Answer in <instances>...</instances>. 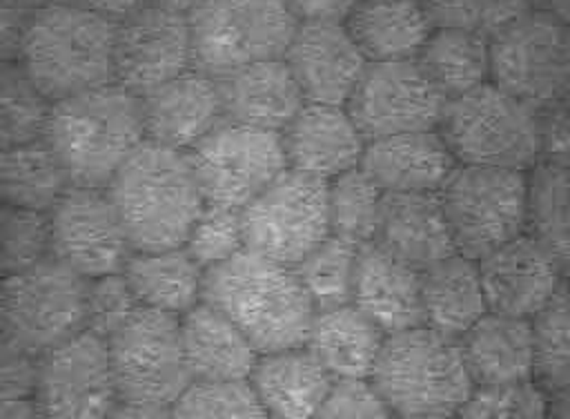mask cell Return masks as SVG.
Instances as JSON below:
<instances>
[{
    "mask_svg": "<svg viewBox=\"0 0 570 419\" xmlns=\"http://www.w3.org/2000/svg\"><path fill=\"white\" fill-rule=\"evenodd\" d=\"M550 419H570V392L550 394Z\"/></svg>",
    "mask_w": 570,
    "mask_h": 419,
    "instance_id": "cell-55",
    "label": "cell"
},
{
    "mask_svg": "<svg viewBox=\"0 0 570 419\" xmlns=\"http://www.w3.org/2000/svg\"><path fill=\"white\" fill-rule=\"evenodd\" d=\"M541 160L570 167V96L541 114Z\"/></svg>",
    "mask_w": 570,
    "mask_h": 419,
    "instance_id": "cell-48",
    "label": "cell"
},
{
    "mask_svg": "<svg viewBox=\"0 0 570 419\" xmlns=\"http://www.w3.org/2000/svg\"><path fill=\"white\" fill-rule=\"evenodd\" d=\"M49 105L16 60L0 62V152L42 138Z\"/></svg>",
    "mask_w": 570,
    "mask_h": 419,
    "instance_id": "cell-39",
    "label": "cell"
},
{
    "mask_svg": "<svg viewBox=\"0 0 570 419\" xmlns=\"http://www.w3.org/2000/svg\"><path fill=\"white\" fill-rule=\"evenodd\" d=\"M352 303L385 334L423 325L421 270L374 243L363 245L356 259Z\"/></svg>",
    "mask_w": 570,
    "mask_h": 419,
    "instance_id": "cell-24",
    "label": "cell"
},
{
    "mask_svg": "<svg viewBox=\"0 0 570 419\" xmlns=\"http://www.w3.org/2000/svg\"><path fill=\"white\" fill-rule=\"evenodd\" d=\"M51 256L47 212L0 203V276L18 274Z\"/></svg>",
    "mask_w": 570,
    "mask_h": 419,
    "instance_id": "cell-41",
    "label": "cell"
},
{
    "mask_svg": "<svg viewBox=\"0 0 570 419\" xmlns=\"http://www.w3.org/2000/svg\"><path fill=\"white\" fill-rule=\"evenodd\" d=\"M432 27H454L494 36L530 9V0H421Z\"/></svg>",
    "mask_w": 570,
    "mask_h": 419,
    "instance_id": "cell-44",
    "label": "cell"
},
{
    "mask_svg": "<svg viewBox=\"0 0 570 419\" xmlns=\"http://www.w3.org/2000/svg\"><path fill=\"white\" fill-rule=\"evenodd\" d=\"M436 131L461 165L530 172L541 160V114L494 82L448 100Z\"/></svg>",
    "mask_w": 570,
    "mask_h": 419,
    "instance_id": "cell-6",
    "label": "cell"
},
{
    "mask_svg": "<svg viewBox=\"0 0 570 419\" xmlns=\"http://www.w3.org/2000/svg\"><path fill=\"white\" fill-rule=\"evenodd\" d=\"M145 140L187 152L223 116L218 80L196 67L140 96Z\"/></svg>",
    "mask_w": 570,
    "mask_h": 419,
    "instance_id": "cell-21",
    "label": "cell"
},
{
    "mask_svg": "<svg viewBox=\"0 0 570 419\" xmlns=\"http://www.w3.org/2000/svg\"><path fill=\"white\" fill-rule=\"evenodd\" d=\"M33 9L22 0H0V62L18 58L22 31Z\"/></svg>",
    "mask_w": 570,
    "mask_h": 419,
    "instance_id": "cell-49",
    "label": "cell"
},
{
    "mask_svg": "<svg viewBox=\"0 0 570 419\" xmlns=\"http://www.w3.org/2000/svg\"><path fill=\"white\" fill-rule=\"evenodd\" d=\"M225 120L278 131L305 105L283 58L261 60L216 76Z\"/></svg>",
    "mask_w": 570,
    "mask_h": 419,
    "instance_id": "cell-25",
    "label": "cell"
},
{
    "mask_svg": "<svg viewBox=\"0 0 570 419\" xmlns=\"http://www.w3.org/2000/svg\"><path fill=\"white\" fill-rule=\"evenodd\" d=\"M358 245L330 234L298 265H294L316 310L352 303Z\"/></svg>",
    "mask_w": 570,
    "mask_h": 419,
    "instance_id": "cell-37",
    "label": "cell"
},
{
    "mask_svg": "<svg viewBox=\"0 0 570 419\" xmlns=\"http://www.w3.org/2000/svg\"><path fill=\"white\" fill-rule=\"evenodd\" d=\"M200 301L223 312L258 354L305 345L316 312L294 267L249 250L205 270Z\"/></svg>",
    "mask_w": 570,
    "mask_h": 419,
    "instance_id": "cell-1",
    "label": "cell"
},
{
    "mask_svg": "<svg viewBox=\"0 0 570 419\" xmlns=\"http://www.w3.org/2000/svg\"><path fill=\"white\" fill-rule=\"evenodd\" d=\"M0 419H42L33 399H0Z\"/></svg>",
    "mask_w": 570,
    "mask_h": 419,
    "instance_id": "cell-53",
    "label": "cell"
},
{
    "mask_svg": "<svg viewBox=\"0 0 570 419\" xmlns=\"http://www.w3.org/2000/svg\"><path fill=\"white\" fill-rule=\"evenodd\" d=\"M287 169L332 181L358 167L365 138L341 105L305 103L281 129Z\"/></svg>",
    "mask_w": 570,
    "mask_h": 419,
    "instance_id": "cell-20",
    "label": "cell"
},
{
    "mask_svg": "<svg viewBox=\"0 0 570 419\" xmlns=\"http://www.w3.org/2000/svg\"><path fill=\"white\" fill-rule=\"evenodd\" d=\"M38 354L0 328V399H31Z\"/></svg>",
    "mask_w": 570,
    "mask_h": 419,
    "instance_id": "cell-47",
    "label": "cell"
},
{
    "mask_svg": "<svg viewBox=\"0 0 570 419\" xmlns=\"http://www.w3.org/2000/svg\"><path fill=\"white\" fill-rule=\"evenodd\" d=\"M390 419H454V417H434V415H392Z\"/></svg>",
    "mask_w": 570,
    "mask_h": 419,
    "instance_id": "cell-57",
    "label": "cell"
},
{
    "mask_svg": "<svg viewBox=\"0 0 570 419\" xmlns=\"http://www.w3.org/2000/svg\"><path fill=\"white\" fill-rule=\"evenodd\" d=\"M490 82L546 114L570 96V29L528 9L490 36Z\"/></svg>",
    "mask_w": 570,
    "mask_h": 419,
    "instance_id": "cell-9",
    "label": "cell"
},
{
    "mask_svg": "<svg viewBox=\"0 0 570 419\" xmlns=\"http://www.w3.org/2000/svg\"><path fill=\"white\" fill-rule=\"evenodd\" d=\"M114 20L76 0H51L31 11L16 62L56 103L114 80Z\"/></svg>",
    "mask_w": 570,
    "mask_h": 419,
    "instance_id": "cell-3",
    "label": "cell"
},
{
    "mask_svg": "<svg viewBox=\"0 0 570 419\" xmlns=\"http://www.w3.org/2000/svg\"><path fill=\"white\" fill-rule=\"evenodd\" d=\"M29 9H36V7H42V4H47V2H51V0H22Z\"/></svg>",
    "mask_w": 570,
    "mask_h": 419,
    "instance_id": "cell-58",
    "label": "cell"
},
{
    "mask_svg": "<svg viewBox=\"0 0 570 419\" xmlns=\"http://www.w3.org/2000/svg\"><path fill=\"white\" fill-rule=\"evenodd\" d=\"M107 348L122 403L171 406L191 383L183 354L180 321L174 314L138 308L107 339Z\"/></svg>",
    "mask_w": 570,
    "mask_h": 419,
    "instance_id": "cell-13",
    "label": "cell"
},
{
    "mask_svg": "<svg viewBox=\"0 0 570 419\" xmlns=\"http://www.w3.org/2000/svg\"><path fill=\"white\" fill-rule=\"evenodd\" d=\"M445 103L443 94L414 58L367 62L345 109L363 138L372 140L436 129Z\"/></svg>",
    "mask_w": 570,
    "mask_h": 419,
    "instance_id": "cell-15",
    "label": "cell"
},
{
    "mask_svg": "<svg viewBox=\"0 0 570 419\" xmlns=\"http://www.w3.org/2000/svg\"><path fill=\"white\" fill-rule=\"evenodd\" d=\"M149 2H154V4H158V7H165V9H169V11H176V13H180V16H189V13L196 11L205 0H149Z\"/></svg>",
    "mask_w": 570,
    "mask_h": 419,
    "instance_id": "cell-56",
    "label": "cell"
},
{
    "mask_svg": "<svg viewBox=\"0 0 570 419\" xmlns=\"http://www.w3.org/2000/svg\"><path fill=\"white\" fill-rule=\"evenodd\" d=\"M530 9H537L570 29V0H530Z\"/></svg>",
    "mask_w": 570,
    "mask_h": 419,
    "instance_id": "cell-54",
    "label": "cell"
},
{
    "mask_svg": "<svg viewBox=\"0 0 570 419\" xmlns=\"http://www.w3.org/2000/svg\"><path fill=\"white\" fill-rule=\"evenodd\" d=\"M416 60L445 100L490 82V38L476 31L434 27Z\"/></svg>",
    "mask_w": 570,
    "mask_h": 419,
    "instance_id": "cell-33",
    "label": "cell"
},
{
    "mask_svg": "<svg viewBox=\"0 0 570 419\" xmlns=\"http://www.w3.org/2000/svg\"><path fill=\"white\" fill-rule=\"evenodd\" d=\"M205 203L243 210L287 169L278 131L220 120L185 152Z\"/></svg>",
    "mask_w": 570,
    "mask_h": 419,
    "instance_id": "cell-12",
    "label": "cell"
},
{
    "mask_svg": "<svg viewBox=\"0 0 570 419\" xmlns=\"http://www.w3.org/2000/svg\"><path fill=\"white\" fill-rule=\"evenodd\" d=\"M183 247L203 270H209L232 259L234 254L245 250L240 210L218 203H205Z\"/></svg>",
    "mask_w": 570,
    "mask_h": 419,
    "instance_id": "cell-43",
    "label": "cell"
},
{
    "mask_svg": "<svg viewBox=\"0 0 570 419\" xmlns=\"http://www.w3.org/2000/svg\"><path fill=\"white\" fill-rule=\"evenodd\" d=\"M439 198L456 252L472 261L525 234L528 172L456 163Z\"/></svg>",
    "mask_w": 570,
    "mask_h": 419,
    "instance_id": "cell-7",
    "label": "cell"
},
{
    "mask_svg": "<svg viewBox=\"0 0 570 419\" xmlns=\"http://www.w3.org/2000/svg\"><path fill=\"white\" fill-rule=\"evenodd\" d=\"M358 167L383 194H439L456 158L441 134L430 129L367 140Z\"/></svg>",
    "mask_w": 570,
    "mask_h": 419,
    "instance_id": "cell-22",
    "label": "cell"
},
{
    "mask_svg": "<svg viewBox=\"0 0 570 419\" xmlns=\"http://www.w3.org/2000/svg\"><path fill=\"white\" fill-rule=\"evenodd\" d=\"M372 243L421 272L456 254L439 194H383Z\"/></svg>",
    "mask_w": 570,
    "mask_h": 419,
    "instance_id": "cell-23",
    "label": "cell"
},
{
    "mask_svg": "<svg viewBox=\"0 0 570 419\" xmlns=\"http://www.w3.org/2000/svg\"><path fill=\"white\" fill-rule=\"evenodd\" d=\"M31 399L42 419H107L120 403L107 341L82 330L38 354Z\"/></svg>",
    "mask_w": 570,
    "mask_h": 419,
    "instance_id": "cell-14",
    "label": "cell"
},
{
    "mask_svg": "<svg viewBox=\"0 0 570 419\" xmlns=\"http://www.w3.org/2000/svg\"><path fill=\"white\" fill-rule=\"evenodd\" d=\"M476 263L488 312L508 316L534 319L566 279L528 234L512 238Z\"/></svg>",
    "mask_w": 570,
    "mask_h": 419,
    "instance_id": "cell-19",
    "label": "cell"
},
{
    "mask_svg": "<svg viewBox=\"0 0 570 419\" xmlns=\"http://www.w3.org/2000/svg\"><path fill=\"white\" fill-rule=\"evenodd\" d=\"M525 234L570 276V167L539 160L528 172Z\"/></svg>",
    "mask_w": 570,
    "mask_h": 419,
    "instance_id": "cell-34",
    "label": "cell"
},
{
    "mask_svg": "<svg viewBox=\"0 0 570 419\" xmlns=\"http://www.w3.org/2000/svg\"><path fill=\"white\" fill-rule=\"evenodd\" d=\"M249 383L269 419H314L334 379L298 345L258 354Z\"/></svg>",
    "mask_w": 570,
    "mask_h": 419,
    "instance_id": "cell-27",
    "label": "cell"
},
{
    "mask_svg": "<svg viewBox=\"0 0 570 419\" xmlns=\"http://www.w3.org/2000/svg\"><path fill=\"white\" fill-rule=\"evenodd\" d=\"M0 283H2V276H0Z\"/></svg>",
    "mask_w": 570,
    "mask_h": 419,
    "instance_id": "cell-59",
    "label": "cell"
},
{
    "mask_svg": "<svg viewBox=\"0 0 570 419\" xmlns=\"http://www.w3.org/2000/svg\"><path fill=\"white\" fill-rule=\"evenodd\" d=\"M283 60L305 103L341 107H345L367 67L345 22L336 20L298 22Z\"/></svg>",
    "mask_w": 570,
    "mask_h": 419,
    "instance_id": "cell-18",
    "label": "cell"
},
{
    "mask_svg": "<svg viewBox=\"0 0 570 419\" xmlns=\"http://www.w3.org/2000/svg\"><path fill=\"white\" fill-rule=\"evenodd\" d=\"M459 343L474 386L521 383L537 374L532 319L485 312Z\"/></svg>",
    "mask_w": 570,
    "mask_h": 419,
    "instance_id": "cell-26",
    "label": "cell"
},
{
    "mask_svg": "<svg viewBox=\"0 0 570 419\" xmlns=\"http://www.w3.org/2000/svg\"><path fill=\"white\" fill-rule=\"evenodd\" d=\"M178 321L191 381L249 379L258 352L223 312L198 301Z\"/></svg>",
    "mask_w": 570,
    "mask_h": 419,
    "instance_id": "cell-28",
    "label": "cell"
},
{
    "mask_svg": "<svg viewBox=\"0 0 570 419\" xmlns=\"http://www.w3.org/2000/svg\"><path fill=\"white\" fill-rule=\"evenodd\" d=\"M392 410L370 379H336L314 419H390Z\"/></svg>",
    "mask_w": 570,
    "mask_h": 419,
    "instance_id": "cell-46",
    "label": "cell"
},
{
    "mask_svg": "<svg viewBox=\"0 0 570 419\" xmlns=\"http://www.w3.org/2000/svg\"><path fill=\"white\" fill-rule=\"evenodd\" d=\"M131 250L180 247L205 205L185 152L142 140L105 187Z\"/></svg>",
    "mask_w": 570,
    "mask_h": 419,
    "instance_id": "cell-4",
    "label": "cell"
},
{
    "mask_svg": "<svg viewBox=\"0 0 570 419\" xmlns=\"http://www.w3.org/2000/svg\"><path fill=\"white\" fill-rule=\"evenodd\" d=\"M122 276L142 308L174 316L191 310L203 294L205 270L180 247L131 250Z\"/></svg>",
    "mask_w": 570,
    "mask_h": 419,
    "instance_id": "cell-32",
    "label": "cell"
},
{
    "mask_svg": "<svg viewBox=\"0 0 570 419\" xmlns=\"http://www.w3.org/2000/svg\"><path fill=\"white\" fill-rule=\"evenodd\" d=\"M385 332L354 303L314 312L305 348L336 379H370Z\"/></svg>",
    "mask_w": 570,
    "mask_h": 419,
    "instance_id": "cell-30",
    "label": "cell"
},
{
    "mask_svg": "<svg viewBox=\"0 0 570 419\" xmlns=\"http://www.w3.org/2000/svg\"><path fill=\"white\" fill-rule=\"evenodd\" d=\"M537 339L534 379L548 394L570 392V276L532 319Z\"/></svg>",
    "mask_w": 570,
    "mask_h": 419,
    "instance_id": "cell-38",
    "label": "cell"
},
{
    "mask_svg": "<svg viewBox=\"0 0 570 419\" xmlns=\"http://www.w3.org/2000/svg\"><path fill=\"white\" fill-rule=\"evenodd\" d=\"M245 250L298 265L330 234L327 181L285 169L240 210Z\"/></svg>",
    "mask_w": 570,
    "mask_h": 419,
    "instance_id": "cell-10",
    "label": "cell"
},
{
    "mask_svg": "<svg viewBox=\"0 0 570 419\" xmlns=\"http://www.w3.org/2000/svg\"><path fill=\"white\" fill-rule=\"evenodd\" d=\"M169 408L174 419H269L249 379L191 381Z\"/></svg>",
    "mask_w": 570,
    "mask_h": 419,
    "instance_id": "cell-40",
    "label": "cell"
},
{
    "mask_svg": "<svg viewBox=\"0 0 570 419\" xmlns=\"http://www.w3.org/2000/svg\"><path fill=\"white\" fill-rule=\"evenodd\" d=\"M47 218L56 261L82 279L122 270L131 247L105 187L71 185Z\"/></svg>",
    "mask_w": 570,
    "mask_h": 419,
    "instance_id": "cell-16",
    "label": "cell"
},
{
    "mask_svg": "<svg viewBox=\"0 0 570 419\" xmlns=\"http://www.w3.org/2000/svg\"><path fill=\"white\" fill-rule=\"evenodd\" d=\"M345 27L367 62L414 60L434 29L421 0H358Z\"/></svg>",
    "mask_w": 570,
    "mask_h": 419,
    "instance_id": "cell-29",
    "label": "cell"
},
{
    "mask_svg": "<svg viewBox=\"0 0 570 419\" xmlns=\"http://www.w3.org/2000/svg\"><path fill=\"white\" fill-rule=\"evenodd\" d=\"M454 419H550V394L537 379L474 386Z\"/></svg>",
    "mask_w": 570,
    "mask_h": 419,
    "instance_id": "cell-42",
    "label": "cell"
},
{
    "mask_svg": "<svg viewBox=\"0 0 570 419\" xmlns=\"http://www.w3.org/2000/svg\"><path fill=\"white\" fill-rule=\"evenodd\" d=\"M78 4L114 20V22H120L122 18H127L129 13L138 11L140 7H145L149 0H76Z\"/></svg>",
    "mask_w": 570,
    "mask_h": 419,
    "instance_id": "cell-51",
    "label": "cell"
},
{
    "mask_svg": "<svg viewBox=\"0 0 570 419\" xmlns=\"http://www.w3.org/2000/svg\"><path fill=\"white\" fill-rule=\"evenodd\" d=\"M370 383L392 415L454 417L474 383L459 339L428 325L385 334Z\"/></svg>",
    "mask_w": 570,
    "mask_h": 419,
    "instance_id": "cell-5",
    "label": "cell"
},
{
    "mask_svg": "<svg viewBox=\"0 0 570 419\" xmlns=\"http://www.w3.org/2000/svg\"><path fill=\"white\" fill-rule=\"evenodd\" d=\"M107 419H174L169 406L149 403H118V408Z\"/></svg>",
    "mask_w": 570,
    "mask_h": 419,
    "instance_id": "cell-52",
    "label": "cell"
},
{
    "mask_svg": "<svg viewBox=\"0 0 570 419\" xmlns=\"http://www.w3.org/2000/svg\"><path fill=\"white\" fill-rule=\"evenodd\" d=\"M381 201L383 192L361 167L332 178L327 183L332 234L358 247L370 245L376 234Z\"/></svg>",
    "mask_w": 570,
    "mask_h": 419,
    "instance_id": "cell-36",
    "label": "cell"
},
{
    "mask_svg": "<svg viewBox=\"0 0 570 419\" xmlns=\"http://www.w3.org/2000/svg\"><path fill=\"white\" fill-rule=\"evenodd\" d=\"M142 308L122 272L87 279L85 290V330L105 341L120 330Z\"/></svg>",
    "mask_w": 570,
    "mask_h": 419,
    "instance_id": "cell-45",
    "label": "cell"
},
{
    "mask_svg": "<svg viewBox=\"0 0 570 419\" xmlns=\"http://www.w3.org/2000/svg\"><path fill=\"white\" fill-rule=\"evenodd\" d=\"M191 62L209 76L283 58L298 20L283 0H205L187 16Z\"/></svg>",
    "mask_w": 570,
    "mask_h": 419,
    "instance_id": "cell-8",
    "label": "cell"
},
{
    "mask_svg": "<svg viewBox=\"0 0 570 419\" xmlns=\"http://www.w3.org/2000/svg\"><path fill=\"white\" fill-rule=\"evenodd\" d=\"M191 67L187 16L147 2L116 22L114 82L145 96Z\"/></svg>",
    "mask_w": 570,
    "mask_h": 419,
    "instance_id": "cell-17",
    "label": "cell"
},
{
    "mask_svg": "<svg viewBox=\"0 0 570 419\" xmlns=\"http://www.w3.org/2000/svg\"><path fill=\"white\" fill-rule=\"evenodd\" d=\"M423 325L461 339L485 312V294L481 285L479 263L452 254L421 272Z\"/></svg>",
    "mask_w": 570,
    "mask_h": 419,
    "instance_id": "cell-31",
    "label": "cell"
},
{
    "mask_svg": "<svg viewBox=\"0 0 570 419\" xmlns=\"http://www.w3.org/2000/svg\"><path fill=\"white\" fill-rule=\"evenodd\" d=\"M298 22L336 20L345 22L347 13L358 0H283Z\"/></svg>",
    "mask_w": 570,
    "mask_h": 419,
    "instance_id": "cell-50",
    "label": "cell"
},
{
    "mask_svg": "<svg viewBox=\"0 0 570 419\" xmlns=\"http://www.w3.org/2000/svg\"><path fill=\"white\" fill-rule=\"evenodd\" d=\"M42 138L71 185L107 187L145 140L140 96L111 80L60 98L49 105Z\"/></svg>",
    "mask_w": 570,
    "mask_h": 419,
    "instance_id": "cell-2",
    "label": "cell"
},
{
    "mask_svg": "<svg viewBox=\"0 0 570 419\" xmlns=\"http://www.w3.org/2000/svg\"><path fill=\"white\" fill-rule=\"evenodd\" d=\"M87 279L53 256L4 276L0 328L36 354L85 330Z\"/></svg>",
    "mask_w": 570,
    "mask_h": 419,
    "instance_id": "cell-11",
    "label": "cell"
},
{
    "mask_svg": "<svg viewBox=\"0 0 570 419\" xmlns=\"http://www.w3.org/2000/svg\"><path fill=\"white\" fill-rule=\"evenodd\" d=\"M71 187L45 138L0 152V203L49 212Z\"/></svg>",
    "mask_w": 570,
    "mask_h": 419,
    "instance_id": "cell-35",
    "label": "cell"
}]
</instances>
